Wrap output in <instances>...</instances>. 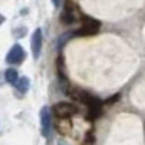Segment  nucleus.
Returning a JSON list of instances; mask_svg holds the SVG:
<instances>
[{
	"instance_id": "f03ea898",
	"label": "nucleus",
	"mask_w": 145,
	"mask_h": 145,
	"mask_svg": "<svg viewBox=\"0 0 145 145\" xmlns=\"http://www.w3.org/2000/svg\"><path fill=\"white\" fill-rule=\"evenodd\" d=\"M78 112V109L74 103H70V102H58L52 106V113L57 119H71L76 113Z\"/></svg>"
},
{
	"instance_id": "39448f33",
	"label": "nucleus",
	"mask_w": 145,
	"mask_h": 145,
	"mask_svg": "<svg viewBox=\"0 0 145 145\" xmlns=\"http://www.w3.org/2000/svg\"><path fill=\"white\" fill-rule=\"evenodd\" d=\"M41 128H42V135L45 138L50 137L51 134V113L48 107H42L41 110Z\"/></svg>"
},
{
	"instance_id": "6e6552de",
	"label": "nucleus",
	"mask_w": 145,
	"mask_h": 145,
	"mask_svg": "<svg viewBox=\"0 0 145 145\" xmlns=\"http://www.w3.org/2000/svg\"><path fill=\"white\" fill-rule=\"evenodd\" d=\"M16 89L20 91V93H26L28 90H29V86H31V81H29V78L28 77H20L18 81H16Z\"/></svg>"
},
{
	"instance_id": "9d476101",
	"label": "nucleus",
	"mask_w": 145,
	"mask_h": 145,
	"mask_svg": "<svg viewBox=\"0 0 145 145\" xmlns=\"http://www.w3.org/2000/svg\"><path fill=\"white\" fill-rule=\"evenodd\" d=\"M59 2H61V0H52V5L55 7H59Z\"/></svg>"
},
{
	"instance_id": "1a4fd4ad",
	"label": "nucleus",
	"mask_w": 145,
	"mask_h": 145,
	"mask_svg": "<svg viewBox=\"0 0 145 145\" xmlns=\"http://www.w3.org/2000/svg\"><path fill=\"white\" fill-rule=\"evenodd\" d=\"M5 78H6V81L10 83V84H16V81L19 80L18 71H16L15 68H9V70H6V72H5Z\"/></svg>"
},
{
	"instance_id": "9b49d317",
	"label": "nucleus",
	"mask_w": 145,
	"mask_h": 145,
	"mask_svg": "<svg viewBox=\"0 0 145 145\" xmlns=\"http://www.w3.org/2000/svg\"><path fill=\"white\" fill-rule=\"evenodd\" d=\"M58 145H67V144H65V142H63V141H59V142H58Z\"/></svg>"
},
{
	"instance_id": "7ed1b4c3",
	"label": "nucleus",
	"mask_w": 145,
	"mask_h": 145,
	"mask_svg": "<svg viewBox=\"0 0 145 145\" xmlns=\"http://www.w3.org/2000/svg\"><path fill=\"white\" fill-rule=\"evenodd\" d=\"M100 29V22L96 20L93 18H84L81 20V26L80 29L76 31V35L77 36H91V35H96Z\"/></svg>"
},
{
	"instance_id": "20e7f679",
	"label": "nucleus",
	"mask_w": 145,
	"mask_h": 145,
	"mask_svg": "<svg viewBox=\"0 0 145 145\" xmlns=\"http://www.w3.org/2000/svg\"><path fill=\"white\" fill-rule=\"evenodd\" d=\"M25 59V51L22 50V46L19 44L13 45L10 48V51L7 52V57H6V63L10 64V65H19L23 63Z\"/></svg>"
},
{
	"instance_id": "423d86ee",
	"label": "nucleus",
	"mask_w": 145,
	"mask_h": 145,
	"mask_svg": "<svg viewBox=\"0 0 145 145\" xmlns=\"http://www.w3.org/2000/svg\"><path fill=\"white\" fill-rule=\"evenodd\" d=\"M31 48H32V54L35 58H38L42 50V31L38 28L33 35H32V39H31Z\"/></svg>"
},
{
	"instance_id": "0eeeda50",
	"label": "nucleus",
	"mask_w": 145,
	"mask_h": 145,
	"mask_svg": "<svg viewBox=\"0 0 145 145\" xmlns=\"http://www.w3.org/2000/svg\"><path fill=\"white\" fill-rule=\"evenodd\" d=\"M61 22L64 23V25H71V23L76 22L74 13H72V10L70 9L68 5L65 6V9L63 10V13H61Z\"/></svg>"
},
{
	"instance_id": "f257e3e1",
	"label": "nucleus",
	"mask_w": 145,
	"mask_h": 145,
	"mask_svg": "<svg viewBox=\"0 0 145 145\" xmlns=\"http://www.w3.org/2000/svg\"><path fill=\"white\" fill-rule=\"evenodd\" d=\"M70 96L74 100L77 102H81L87 106L89 109V118L90 119H96L100 112H102V109H100V102L94 97V96H91L90 93L87 91H84V90H80V89H76V90H71Z\"/></svg>"
}]
</instances>
